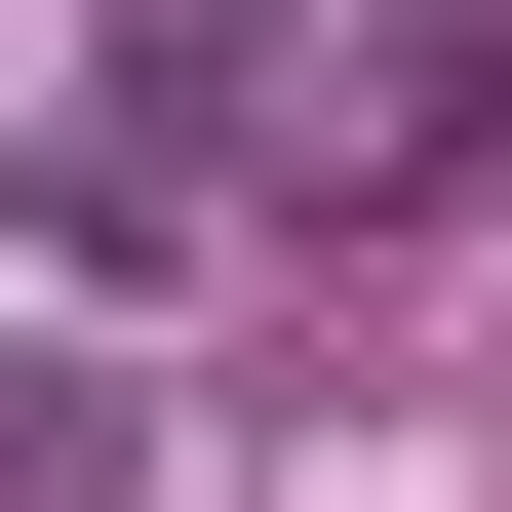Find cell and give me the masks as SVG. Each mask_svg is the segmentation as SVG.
I'll list each match as a JSON object with an SVG mask.
<instances>
[{"label": "cell", "instance_id": "obj_1", "mask_svg": "<svg viewBox=\"0 0 512 512\" xmlns=\"http://www.w3.org/2000/svg\"><path fill=\"white\" fill-rule=\"evenodd\" d=\"M473 158H512V0H434V79L355 119V197H473Z\"/></svg>", "mask_w": 512, "mask_h": 512}]
</instances>
